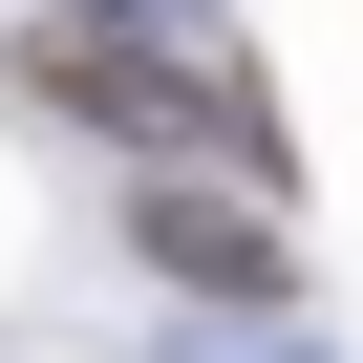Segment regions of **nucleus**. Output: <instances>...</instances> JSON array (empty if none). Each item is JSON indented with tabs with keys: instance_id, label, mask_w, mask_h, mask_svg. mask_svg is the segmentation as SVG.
<instances>
[{
	"instance_id": "f03ea898",
	"label": "nucleus",
	"mask_w": 363,
	"mask_h": 363,
	"mask_svg": "<svg viewBox=\"0 0 363 363\" xmlns=\"http://www.w3.org/2000/svg\"><path fill=\"white\" fill-rule=\"evenodd\" d=\"M128 235H150V278H193V299H278V278H299V257H278V214H257V193H193V171H150Z\"/></svg>"
},
{
	"instance_id": "f257e3e1",
	"label": "nucleus",
	"mask_w": 363,
	"mask_h": 363,
	"mask_svg": "<svg viewBox=\"0 0 363 363\" xmlns=\"http://www.w3.org/2000/svg\"><path fill=\"white\" fill-rule=\"evenodd\" d=\"M22 86H43V107H86V128H128V150H193V128L278 150V128L235 107V65L193 86V65H171V43H128V22H22Z\"/></svg>"
}]
</instances>
